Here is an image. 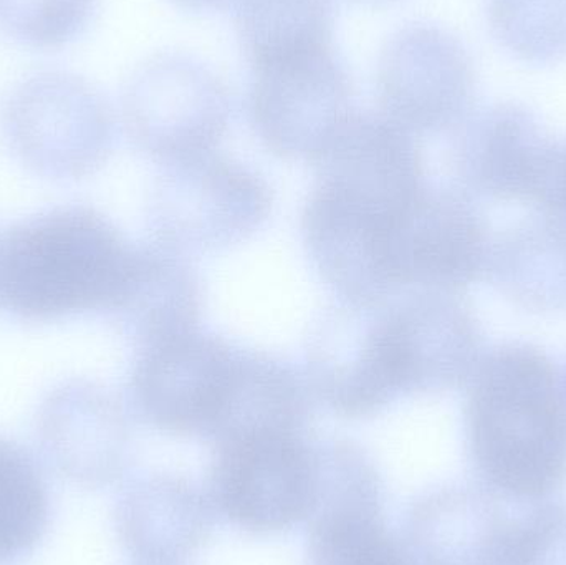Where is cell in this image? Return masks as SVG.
<instances>
[{
  "label": "cell",
  "instance_id": "12",
  "mask_svg": "<svg viewBox=\"0 0 566 565\" xmlns=\"http://www.w3.org/2000/svg\"><path fill=\"white\" fill-rule=\"evenodd\" d=\"M385 483L361 451L323 460L315 508L306 521V565H418L385 520Z\"/></svg>",
  "mask_w": 566,
  "mask_h": 565
},
{
  "label": "cell",
  "instance_id": "27",
  "mask_svg": "<svg viewBox=\"0 0 566 565\" xmlns=\"http://www.w3.org/2000/svg\"><path fill=\"white\" fill-rule=\"evenodd\" d=\"M538 211L566 216V143H562L547 192L538 206Z\"/></svg>",
  "mask_w": 566,
  "mask_h": 565
},
{
  "label": "cell",
  "instance_id": "11",
  "mask_svg": "<svg viewBox=\"0 0 566 565\" xmlns=\"http://www.w3.org/2000/svg\"><path fill=\"white\" fill-rule=\"evenodd\" d=\"M452 132L451 163L462 191L538 209L562 143L532 109L495 103L469 113Z\"/></svg>",
  "mask_w": 566,
  "mask_h": 565
},
{
  "label": "cell",
  "instance_id": "20",
  "mask_svg": "<svg viewBox=\"0 0 566 565\" xmlns=\"http://www.w3.org/2000/svg\"><path fill=\"white\" fill-rule=\"evenodd\" d=\"M201 289L178 252L163 245L139 249L135 278L113 312L122 331L139 350L196 331Z\"/></svg>",
  "mask_w": 566,
  "mask_h": 565
},
{
  "label": "cell",
  "instance_id": "28",
  "mask_svg": "<svg viewBox=\"0 0 566 565\" xmlns=\"http://www.w3.org/2000/svg\"><path fill=\"white\" fill-rule=\"evenodd\" d=\"M176 6L188 10H221L239 0H172Z\"/></svg>",
  "mask_w": 566,
  "mask_h": 565
},
{
  "label": "cell",
  "instance_id": "2",
  "mask_svg": "<svg viewBox=\"0 0 566 565\" xmlns=\"http://www.w3.org/2000/svg\"><path fill=\"white\" fill-rule=\"evenodd\" d=\"M138 258L139 249L96 209H46L0 234V308L29 324L113 314Z\"/></svg>",
  "mask_w": 566,
  "mask_h": 565
},
{
  "label": "cell",
  "instance_id": "16",
  "mask_svg": "<svg viewBox=\"0 0 566 565\" xmlns=\"http://www.w3.org/2000/svg\"><path fill=\"white\" fill-rule=\"evenodd\" d=\"M378 307L345 304L308 350L313 388L339 417H373L401 395Z\"/></svg>",
  "mask_w": 566,
  "mask_h": 565
},
{
  "label": "cell",
  "instance_id": "15",
  "mask_svg": "<svg viewBox=\"0 0 566 565\" xmlns=\"http://www.w3.org/2000/svg\"><path fill=\"white\" fill-rule=\"evenodd\" d=\"M382 327L401 395L461 387L482 355L481 328L455 292L426 291L382 311Z\"/></svg>",
  "mask_w": 566,
  "mask_h": 565
},
{
  "label": "cell",
  "instance_id": "26",
  "mask_svg": "<svg viewBox=\"0 0 566 565\" xmlns=\"http://www.w3.org/2000/svg\"><path fill=\"white\" fill-rule=\"evenodd\" d=\"M504 565H566V501L515 503Z\"/></svg>",
  "mask_w": 566,
  "mask_h": 565
},
{
  "label": "cell",
  "instance_id": "31",
  "mask_svg": "<svg viewBox=\"0 0 566 565\" xmlns=\"http://www.w3.org/2000/svg\"><path fill=\"white\" fill-rule=\"evenodd\" d=\"M133 565H149V564H133Z\"/></svg>",
  "mask_w": 566,
  "mask_h": 565
},
{
  "label": "cell",
  "instance_id": "14",
  "mask_svg": "<svg viewBox=\"0 0 566 565\" xmlns=\"http://www.w3.org/2000/svg\"><path fill=\"white\" fill-rule=\"evenodd\" d=\"M35 437L49 467L85 490L118 483L132 464L125 411L93 381L75 378L50 390L36 414Z\"/></svg>",
  "mask_w": 566,
  "mask_h": 565
},
{
  "label": "cell",
  "instance_id": "7",
  "mask_svg": "<svg viewBox=\"0 0 566 565\" xmlns=\"http://www.w3.org/2000/svg\"><path fill=\"white\" fill-rule=\"evenodd\" d=\"M492 238L471 195L428 189L396 216L382 245L392 289L455 292L489 274Z\"/></svg>",
  "mask_w": 566,
  "mask_h": 565
},
{
  "label": "cell",
  "instance_id": "10",
  "mask_svg": "<svg viewBox=\"0 0 566 565\" xmlns=\"http://www.w3.org/2000/svg\"><path fill=\"white\" fill-rule=\"evenodd\" d=\"M238 358L228 342L198 331L142 348L129 380L136 414L165 433L211 438Z\"/></svg>",
  "mask_w": 566,
  "mask_h": 565
},
{
  "label": "cell",
  "instance_id": "3",
  "mask_svg": "<svg viewBox=\"0 0 566 565\" xmlns=\"http://www.w3.org/2000/svg\"><path fill=\"white\" fill-rule=\"evenodd\" d=\"M0 126L13 158L52 181L93 175L115 142V118L105 96L63 70H43L22 80L3 103Z\"/></svg>",
  "mask_w": 566,
  "mask_h": 565
},
{
  "label": "cell",
  "instance_id": "22",
  "mask_svg": "<svg viewBox=\"0 0 566 565\" xmlns=\"http://www.w3.org/2000/svg\"><path fill=\"white\" fill-rule=\"evenodd\" d=\"M235 29L252 70L333 49L332 0H239Z\"/></svg>",
  "mask_w": 566,
  "mask_h": 565
},
{
  "label": "cell",
  "instance_id": "25",
  "mask_svg": "<svg viewBox=\"0 0 566 565\" xmlns=\"http://www.w3.org/2000/svg\"><path fill=\"white\" fill-rule=\"evenodd\" d=\"M95 10L96 0H0V29L32 49H62L85 32Z\"/></svg>",
  "mask_w": 566,
  "mask_h": 565
},
{
  "label": "cell",
  "instance_id": "19",
  "mask_svg": "<svg viewBox=\"0 0 566 565\" xmlns=\"http://www.w3.org/2000/svg\"><path fill=\"white\" fill-rule=\"evenodd\" d=\"M488 278L524 311L566 312V216L538 211L494 238Z\"/></svg>",
  "mask_w": 566,
  "mask_h": 565
},
{
  "label": "cell",
  "instance_id": "1",
  "mask_svg": "<svg viewBox=\"0 0 566 565\" xmlns=\"http://www.w3.org/2000/svg\"><path fill=\"white\" fill-rule=\"evenodd\" d=\"M465 441L482 486L517 503L566 484L564 374L542 348L497 345L468 380Z\"/></svg>",
  "mask_w": 566,
  "mask_h": 565
},
{
  "label": "cell",
  "instance_id": "6",
  "mask_svg": "<svg viewBox=\"0 0 566 565\" xmlns=\"http://www.w3.org/2000/svg\"><path fill=\"white\" fill-rule=\"evenodd\" d=\"M123 122L136 146L165 165L214 153L231 98L221 76L182 53L143 62L123 93Z\"/></svg>",
  "mask_w": 566,
  "mask_h": 565
},
{
  "label": "cell",
  "instance_id": "18",
  "mask_svg": "<svg viewBox=\"0 0 566 565\" xmlns=\"http://www.w3.org/2000/svg\"><path fill=\"white\" fill-rule=\"evenodd\" d=\"M214 508L195 483L149 474L129 484L115 506V531L133 564L185 565L214 530Z\"/></svg>",
  "mask_w": 566,
  "mask_h": 565
},
{
  "label": "cell",
  "instance_id": "17",
  "mask_svg": "<svg viewBox=\"0 0 566 565\" xmlns=\"http://www.w3.org/2000/svg\"><path fill=\"white\" fill-rule=\"evenodd\" d=\"M512 501L482 486H444L419 496L402 524L418 565H504Z\"/></svg>",
  "mask_w": 566,
  "mask_h": 565
},
{
  "label": "cell",
  "instance_id": "8",
  "mask_svg": "<svg viewBox=\"0 0 566 565\" xmlns=\"http://www.w3.org/2000/svg\"><path fill=\"white\" fill-rule=\"evenodd\" d=\"M382 115L416 133L454 129L471 113V56L448 30L412 23L382 46L376 73Z\"/></svg>",
  "mask_w": 566,
  "mask_h": 565
},
{
  "label": "cell",
  "instance_id": "23",
  "mask_svg": "<svg viewBox=\"0 0 566 565\" xmlns=\"http://www.w3.org/2000/svg\"><path fill=\"white\" fill-rule=\"evenodd\" d=\"M50 524V494L32 454L0 437V565L33 554Z\"/></svg>",
  "mask_w": 566,
  "mask_h": 565
},
{
  "label": "cell",
  "instance_id": "9",
  "mask_svg": "<svg viewBox=\"0 0 566 565\" xmlns=\"http://www.w3.org/2000/svg\"><path fill=\"white\" fill-rule=\"evenodd\" d=\"M252 72L249 115L259 138L282 158L315 163L352 115V80L335 50Z\"/></svg>",
  "mask_w": 566,
  "mask_h": 565
},
{
  "label": "cell",
  "instance_id": "24",
  "mask_svg": "<svg viewBox=\"0 0 566 565\" xmlns=\"http://www.w3.org/2000/svg\"><path fill=\"white\" fill-rule=\"evenodd\" d=\"M489 23L517 59L542 65L566 56V0H489Z\"/></svg>",
  "mask_w": 566,
  "mask_h": 565
},
{
  "label": "cell",
  "instance_id": "30",
  "mask_svg": "<svg viewBox=\"0 0 566 565\" xmlns=\"http://www.w3.org/2000/svg\"><path fill=\"white\" fill-rule=\"evenodd\" d=\"M564 390H565V400H566V372L564 374Z\"/></svg>",
  "mask_w": 566,
  "mask_h": 565
},
{
  "label": "cell",
  "instance_id": "4",
  "mask_svg": "<svg viewBox=\"0 0 566 565\" xmlns=\"http://www.w3.org/2000/svg\"><path fill=\"white\" fill-rule=\"evenodd\" d=\"M208 496L216 513L244 533L274 536L292 531L315 508V444L296 433L216 441Z\"/></svg>",
  "mask_w": 566,
  "mask_h": 565
},
{
  "label": "cell",
  "instance_id": "21",
  "mask_svg": "<svg viewBox=\"0 0 566 565\" xmlns=\"http://www.w3.org/2000/svg\"><path fill=\"white\" fill-rule=\"evenodd\" d=\"M310 417L302 380L282 362L239 350L224 408L209 440L254 433L303 435Z\"/></svg>",
  "mask_w": 566,
  "mask_h": 565
},
{
  "label": "cell",
  "instance_id": "29",
  "mask_svg": "<svg viewBox=\"0 0 566 565\" xmlns=\"http://www.w3.org/2000/svg\"><path fill=\"white\" fill-rule=\"evenodd\" d=\"M353 2L363 3V6H391V3L399 2V0H353Z\"/></svg>",
  "mask_w": 566,
  "mask_h": 565
},
{
  "label": "cell",
  "instance_id": "13",
  "mask_svg": "<svg viewBox=\"0 0 566 565\" xmlns=\"http://www.w3.org/2000/svg\"><path fill=\"white\" fill-rule=\"evenodd\" d=\"M315 163L316 189L382 219L426 188L415 135L382 113L352 112Z\"/></svg>",
  "mask_w": 566,
  "mask_h": 565
},
{
  "label": "cell",
  "instance_id": "5",
  "mask_svg": "<svg viewBox=\"0 0 566 565\" xmlns=\"http://www.w3.org/2000/svg\"><path fill=\"white\" fill-rule=\"evenodd\" d=\"M255 172L214 153L169 163L151 198L156 244L172 252L219 251L245 241L271 212Z\"/></svg>",
  "mask_w": 566,
  "mask_h": 565
}]
</instances>
